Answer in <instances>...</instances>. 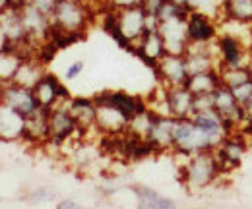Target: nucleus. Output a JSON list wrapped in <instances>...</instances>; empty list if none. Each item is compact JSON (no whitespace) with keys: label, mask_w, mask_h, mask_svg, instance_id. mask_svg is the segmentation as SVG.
Wrapping results in <instances>:
<instances>
[{"label":"nucleus","mask_w":252,"mask_h":209,"mask_svg":"<svg viewBox=\"0 0 252 209\" xmlns=\"http://www.w3.org/2000/svg\"><path fill=\"white\" fill-rule=\"evenodd\" d=\"M68 109L72 113V117L78 122L80 132H88L95 128V115H97V105L94 99H86V97H76L68 101Z\"/></svg>","instance_id":"obj_20"},{"label":"nucleus","mask_w":252,"mask_h":209,"mask_svg":"<svg viewBox=\"0 0 252 209\" xmlns=\"http://www.w3.org/2000/svg\"><path fill=\"white\" fill-rule=\"evenodd\" d=\"M218 161H220L221 171H229L239 167L243 157L247 155V142L241 134H229L220 146L214 149Z\"/></svg>","instance_id":"obj_14"},{"label":"nucleus","mask_w":252,"mask_h":209,"mask_svg":"<svg viewBox=\"0 0 252 209\" xmlns=\"http://www.w3.org/2000/svg\"><path fill=\"white\" fill-rule=\"evenodd\" d=\"M220 76H221V84L227 86V88H235L247 80H251V70L249 66H235V68H227V66H220Z\"/></svg>","instance_id":"obj_27"},{"label":"nucleus","mask_w":252,"mask_h":209,"mask_svg":"<svg viewBox=\"0 0 252 209\" xmlns=\"http://www.w3.org/2000/svg\"><path fill=\"white\" fill-rule=\"evenodd\" d=\"M167 0H142V8L146 10V14L150 16H158L161 12V8L165 6Z\"/></svg>","instance_id":"obj_31"},{"label":"nucleus","mask_w":252,"mask_h":209,"mask_svg":"<svg viewBox=\"0 0 252 209\" xmlns=\"http://www.w3.org/2000/svg\"><path fill=\"white\" fill-rule=\"evenodd\" d=\"M221 167L214 151H202L187 157L183 165V182L189 190H202L220 177Z\"/></svg>","instance_id":"obj_2"},{"label":"nucleus","mask_w":252,"mask_h":209,"mask_svg":"<svg viewBox=\"0 0 252 209\" xmlns=\"http://www.w3.org/2000/svg\"><path fill=\"white\" fill-rule=\"evenodd\" d=\"M43 74H45V64L37 59V55H33V57L24 59V62L20 64L14 82L20 84V86H26V88H32L33 90L35 84L43 78Z\"/></svg>","instance_id":"obj_21"},{"label":"nucleus","mask_w":252,"mask_h":209,"mask_svg":"<svg viewBox=\"0 0 252 209\" xmlns=\"http://www.w3.org/2000/svg\"><path fill=\"white\" fill-rule=\"evenodd\" d=\"M134 53L144 60V64H148L152 70H156L158 62L165 55H167V49H165V41L163 37L159 35V31H146L144 37L140 39V43L136 45Z\"/></svg>","instance_id":"obj_15"},{"label":"nucleus","mask_w":252,"mask_h":209,"mask_svg":"<svg viewBox=\"0 0 252 209\" xmlns=\"http://www.w3.org/2000/svg\"><path fill=\"white\" fill-rule=\"evenodd\" d=\"M90 20V6L84 0H57L51 12V28L64 33L84 35Z\"/></svg>","instance_id":"obj_3"},{"label":"nucleus","mask_w":252,"mask_h":209,"mask_svg":"<svg viewBox=\"0 0 252 209\" xmlns=\"http://www.w3.org/2000/svg\"><path fill=\"white\" fill-rule=\"evenodd\" d=\"M221 86L220 70H206V72H198V74H190L187 88L194 95H206V93H214Z\"/></svg>","instance_id":"obj_22"},{"label":"nucleus","mask_w":252,"mask_h":209,"mask_svg":"<svg viewBox=\"0 0 252 209\" xmlns=\"http://www.w3.org/2000/svg\"><path fill=\"white\" fill-rule=\"evenodd\" d=\"M24 128H26V119L0 101V140L2 142L22 140Z\"/></svg>","instance_id":"obj_17"},{"label":"nucleus","mask_w":252,"mask_h":209,"mask_svg":"<svg viewBox=\"0 0 252 209\" xmlns=\"http://www.w3.org/2000/svg\"><path fill=\"white\" fill-rule=\"evenodd\" d=\"M57 208L59 209H66V208H78V204L74 202V200H63V202H59L57 204Z\"/></svg>","instance_id":"obj_34"},{"label":"nucleus","mask_w":252,"mask_h":209,"mask_svg":"<svg viewBox=\"0 0 252 209\" xmlns=\"http://www.w3.org/2000/svg\"><path fill=\"white\" fill-rule=\"evenodd\" d=\"M10 2H12V0H0V14H2L6 8H10Z\"/></svg>","instance_id":"obj_36"},{"label":"nucleus","mask_w":252,"mask_h":209,"mask_svg":"<svg viewBox=\"0 0 252 209\" xmlns=\"http://www.w3.org/2000/svg\"><path fill=\"white\" fill-rule=\"evenodd\" d=\"M221 140L220 136L208 132L206 128L198 126L192 117L187 119H177L175 124V146L173 149L179 155H194V153H202V151H214L220 146Z\"/></svg>","instance_id":"obj_1"},{"label":"nucleus","mask_w":252,"mask_h":209,"mask_svg":"<svg viewBox=\"0 0 252 209\" xmlns=\"http://www.w3.org/2000/svg\"><path fill=\"white\" fill-rule=\"evenodd\" d=\"M245 111H247V117H251L252 119V97L249 99V103L245 105Z\"/></svg>","instance_id":"obj_35"},{"label":"nucleus","mask_w":252,"mask_h":209,"mask_svg":"<svg viewBox=\"0 0 252 209\" xmlns=\"http://www.w3.org/2000/svg\"><path fill=\"white\" fill-rule=\"evenodd\" d=\"M136 198H138V204L140 208H148V209H173L175 208V202L171 198H165L161 196L159 192L148 188V186H134L132 188Z\"/></svg>","instance_id":"obj_23"},{"label":"nucleus","mask_w":252,"mask_h":209,"mask_svg":"<svg viewBox=\"0 0 252 209\" xmlns=\"http://www.w3.org/2000/svg\"><path fill=\"white\" fill-rule=\"evenodd\" d=\"M167 97H169L171 117H175V119H187V117L194 115V93L187 86L167 88Z\"/></svg>","instance_id":"obj_19"},{"label":"nucleus","mask_w":252,"mask_h":209,"mask_svg":"<svg viewBox=\"0 0 252 209\" xmlns=\"http://www.w3.org/2000/svg\"><path fill=\"white\" fill-rule=\"evenodd\" d=\"M33 93H35V97H37V101H39V105L43 109H53L55 105L72 99L70 97V91L66 90L63 84H61V80L55 74H51V72H45L43 74V78L35 84Z\"/></svg>","instance_id":"obj_11"},{"label":"nucleus","mask_w":252,"mask_h":209,"mask_svg":"<svg viewBox=\"0 0 252 209\" xmlns=\"http://www.w3.org/2000/svg\"><path fill=\"white\" fill-rule=\"evenodd\" d=\"M156 74H158L159 82L167 88H175V86H187L189 82V66L185 55H171L167 53L156 66Z\"/></svg>","instance_id":"obj_10"},{"label":"nucleus","mask_w":252,"mask_h":209,"mask_svg":"<svg viewBox=\"0 0 252 209\" xmlns=\"http://www.w3.org/2000/svg\"><path fill=\"white\" fill-rule=\"evenodd\" d=\"M229 90L233 91L235 99L245 107L249 103V99L252 97V78L247 80V82H243V84H239V86H235V88H229Z\"/></svg>","instance_id":"obj_28"},{"label":"nucleus","mask_w":252,"mask_h":209,"mask_svg":"<svg viewBox=\"0 0 252 209\" xmlns=\"http://www.w3.org/2000/svg\"><path fill=\"white\" fill-rule=\"evenodd\" d=\"M115 18H117L119 33L125 39V49L134 51L136 45L140 43V39L146 33V20H148L146 10L142 6H132V8L115 10Z\"/></svg>","instance_id":"obj_4"},{"label":"nucleus","mask_w":252,"mask_h":209,"mask_svg":"<svg viewBox=\"0 0 252 209\" xmlns=\"http://www.w3.org/2000/svg\"><path fill=\"white\" fill-rule=\"evenodd\" d=\"M95 103H109L117 109H121L128 119H132L134 115H138L140 111L148 109V103L142 99V97H134V95H128L125 91H103V93H97L94 97Z\"/></svg>","instance_id":"obj_16"},{"label":"nucleus","mask_w":252,"mask_h":209,"mask_svg":"<svg viewBox=\"0 0 252 209\" xmlns=\"http://www.w3.org/2000/svg\"><path fill=\"white\" fill-rule=\"evenodd\" d=\"M214 109L220 113L225 120H229L235 126V132L239 130V126L249 119L245 107L235 99L233 91L229 90L227 86L221 84L218 90L214 91Z\"/></svg>","instance_id":"obj_13"},{"label":"nucleus","mask_w":252,"mask_h":209,"mask_svg":"<svg viewBox=\"0 0 252 209\" xmlns=\"http://www.w3.org/2000/svg\"><path fill=\"white\" fill-rule=\"evenodd\" d=\"M0 101L6 103L8 107H12L16 113H20L24 119H30L35 113H39L43 107L39 105L35 93L32 88L20 86L16 82H8L4 84V88L0 91Z\"/></svg>","instance_id":"obj_6"},{"label":"nucleus","mask_w":252,"mask_h":209,"mask_svg":"<svg viewBox=\"0 0 252 209\" xmlns=\"http://www.w3.org/2000/svg\"><path fill=\"white\" fill-rule=\"evenodd\" d=\"M216 49L220 57V66L235 68V66H249L251 60V49L235 35L221 33L216 39Z\"/></svg>","instance_id":"obj_7"},{"label":"nucleus","mask_w":252,"mask_h":209,"mask_svg":"<svg viewBox=\"0 0 252 209\" xmlns=\"http://www.w3.org/2000/svg\"><path fill=\"white\" fill-rule=\"evenodd\" d=\"M97 105V115H95V128L101 134L107 136H123L128 130L130 119L125 113L109 103H95Z\"/></svg>","instance_id":"obj_12"},{"label":"nucleus","mask_w":252,"mask_h":209,"mask_svg":"<svg viewBox=\"0 0 252 209\" xmlns=\"http://www.w3.org/2000/svg\"><path fill=\"white\" fill-rule=\"evenodd\" d=\"M76 132H80V128L68 109V101H63L49 109V144L61 148L66 140L76 136Z\"/></svg>","instance_id":"obj_5"},{"label":"nucleus","mask_w":252,"mask_h":209,"mask_svg":"<svg viewBox=\"0 0 252 209\" xmlns=\"http://www.w3.org/2000/svg\"><path fill=\"white\" fill-rule=\"evenodd\" d=\"M82 72H84V62H82V60H76V62H72V64L68 66L64 78H66V80H76Z\"/></svg>","instance_id":"obj_32"},{"label":"nucleus","mask_w":252,"mask_h":209,"mask_svg":"<svg viewBox=\"0 0 252 209\" xmlns=\"http://www.w3.org/2000/svg\"><path fill=\"white\" fill-rule=\"evenodd\" d=\"M223 18L252 24V0H225L223 2Z\"/></svg>","instance_id":"obj_26"},{"label":"nucleus","mask_w":252,"mask_h":209,"mask_svg":"<svg viewBox=\"0 0 252 209\" xmlns=\"http://www.w3.org/2000/svg\"><path fill=\"white\" fill-rule=\"evenodd\" d=\"M26 55L20 49H6L0 53V82L8 84L14 82L16 72L20 68V64L24 62Z\"/></svg>","instance_id":"obj_24"},{"label":"nucleus","mask_w":252,"mask_h":209,"mask_svg":"<svg viewBox=\"0 0 252 209\" xmlns=\"http://www.w3.org/2000/svg\"><path fill=\"white\" fill-rule=\"evenodd\" d=\"M187 33L190 45H212L220 35V24L216 18L192 10L187 18Z\"/></svg>","instance_id":"obj_8"},{"label":"nucleus","mask_w":252,"mask_h":209,"mask_svg":"<svg viewBox=\"0 0 252 209\" xmlns=\"http://www.w3.org/2000/svg\"><path fill=\"white\" fill-rule=\"evenodd\" d=\"M175 124H177L175 117H159L158 115V119L152 126V132L148 136V140L154 144L156 151L173 149V146H175Z\"/></svg>","instance_id":"obj_18"},{"label":"nucleus","mask_w":252,"mask_h":209,"mask_svg":"<svg viewBox=\"0 0 252 209\" xmlns=\"http://www.w3.org/2000/svg\"><path fill=\"white\" fill-rule=\"evenodd\" d=\"M249 70H251V76H252V49H251V60H249Z\"/></svg>","instance_id":"obj_38"},{"label":"nucleus","mask_w":252,"mask_h":209,"mask_svg":"<svg viewBox=\"0 0 252 209\" xmlns=\"http://www.w3.org/2000/svg\"><path fill=\"white\" fill-rule=\"evenodd\" d=\"M51 198H53V194H49V192H45V190H37V192H33L28 200H30V202H47V200H51Z\"/></svg>","instance_id":"obj_33"},{"label":"nucleus","mask_w":252,"mask_h":209,"mask_svg":"<svg viewBox=\"0 0 252 209\" xmlns=\"http://www.w3.org/2000/svg\"><path fill=\"white\" fill-rule=\"evenodd\" d=\"M132 6H142V0H105V8L109 10H123Z\"/></svg>","instance_id":"obj_30"},{"label":"nucleus","mask_w":252,"mask_h":209,"mask_svg":"<svg viewBox=\"0 0 252 209\" xmlns=\"http://www.w3.org/2000/svg\"><path fill=\"white\" fill-rule=\"evenodd\" d=\"M171 2H175V4H179V6H187V8H189V0H171Z\"/></svg>","instance_id":"obj_37"},{"label":"nucleus","mask_w":252,"mask_h":209,"mask_svg":"<svg viewBox=\"0 0 252 209\" xmlns=\"http://www.w3.org/2000/svg\"><path fill=\"white\" fill-rule=\"evenodd\" d=\"M156 119H158V115L148 107V109L140 111L138 115H134V117L130 119L126 132H130V134H134V136H138V138H146V140H148V136H150V132H152V126H154Z\"/></svg>","instance_id":"obj_25"},{"label":"nucleus","mask_w":252,"mask_h":209,"mask_svg":"<svg viewBox=\"0 0 252 209\" xmlns=\"http://www.w3.org/2000/svg\"><path fill=\"white\" fill-rule=\"evenodd\" d=\"M159 35L165 41V49L171 55H185L189 49V33H187V18L175 16L167 20H159Z\"/></svg>","instance_id":"obj_9"},{"label":"nucleus","mask_w":252,"mask_h":209,"mask_svg":"<svg viewBox=\"0 0 252 209\" xmlns=\"http://www.w3.org/2000/svg\"><path fill=\"white\" fill-rule=\"evenodd\" d=\"M210 109H214V93L194 95V113H198V111H210Z\"/></svg>","instance_id":"obj_29"}]
</instances>
